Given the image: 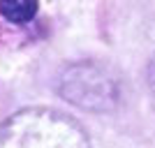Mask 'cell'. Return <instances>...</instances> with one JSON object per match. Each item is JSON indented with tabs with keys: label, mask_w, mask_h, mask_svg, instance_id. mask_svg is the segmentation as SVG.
I'll return each mask as SVG.
<instances>
[{
	"label": "cell",
	"mask_w": 155,
	"mask_h": 148,
	"mask_svg": "<svg viewBox=\"0 0 155 148\" xmlns=\"http://www.w3.org/2000/svg\"><path fill=\"white\" fill-rule=\"evenodd\" d=\"M0 148H91V139L70 113L28 107L0 123Z\"/></svg>",
	"instance_id": "cell-1"
},
{
	"label": "cell",
	"mask_w": 155,
	"mask_h": 148,
	"mask_svg": "<svg viewBox=\"0 0 155 148\" xmlns=\"http://www.w3.org/2000/svg\"><path fill=\"white\" fill-rule=\"evenodd\" d=\"M60 95L86 111H111L120 102L118 79L100 63H74L58 79Z\"/></svg>",
	"instance_id": "cell-2"
},
{
	"label": "cell",
	"mask_w": 155,
	"mask_h": 148,
	"mask_svg": "<svg viewBox=\"0 0 155 148\" xmlns=\"http://www.w3.org/2000/svg\"><path fill=\"white\" fill-rule=\"evenodd\" d=\"M39 12V5L32 0H2L0 2V16L14 26L30 23Z\"/></svg>",
	"instance_id": "cell-3"
},
{
	"label": "cell",
	"mask_w": 155,
	"mask_h": 148,
	"mask_svg": "<svg viewBox=\"0 0 155 148\" xmlns=\"http://www.w3.org/2000/svg\"><path fill=\"white\" fill-rule=\"evenodd\" d=\"M148 81H150V86H153V90H155V58L150 60V65H148Z\"/></svg>",
	"instance_id": "cell-4"
}]
</instances>
